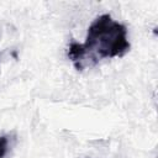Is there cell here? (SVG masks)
Returning <instances> with one entry per match:
<instances>
[{
  "mask_svg": "<svg viewBox=\"0 0 158 158\" xmlns=\"http://www.w3.org/2000/svg\"><path fill=\"white\" fill-rule=\"evenodd\" d=\"M9 139L6 136H0V158H4L7 153Z\"/></svg>",
  "mask_w": 158,
  "mask_h": 158,
  "instance_id": "cell-2",
  "label": "cell"
},
{
  "mask_svg": "<svg viewBox=\"0 0 158 158\" xmlns=\"http://www.w3.org/2000/svg\"><path fill=\"white\" fill-rule=\"evenodd\" d=\"M127 28L109 14L98 16L88 28L84 43L72 42L68 57L78 70L96 64L101 59L122 57L130 51Z\"/></svg>",
  "mask_w": 158,
  "mask_h": 158,
  "instance_id": "cell-1",
  "label": "cell"
}]
</instances>
